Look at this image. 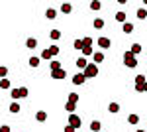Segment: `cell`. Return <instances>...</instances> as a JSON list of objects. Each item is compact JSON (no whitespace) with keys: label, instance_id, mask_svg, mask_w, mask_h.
<instances>
[{"label":"cell","instance_id":"6da1fadb","mask_svg":"<svg viewBox=\"0 0 147 132\" xmlns=\"http://www.w3.org/2000/svg\"><path fill=\"white\" fill-rule=\"evenodd\" d=\"M124 65L129 67V69H136L137 67V57L131 53V51H125L124 53Z\"/></svg>","mask_w":147,"mask_h":132},{"label":"cell","instance_id":"7a4b0ae2","mask_svg":"<svg viewBox=\"0 0 147 132\" xmlns=\"http://www.w3.org/2000/svg\"><path fill=\"white\" fill-rule=\"evenodd\" d=\"M82 73H84V77H86V79L96 77V75H98V67H96V63H88V67H86Z\"/></svg>","mask_w":147,"mask_h":132},{"label":"cell","instance_id":"3957f363","mask_svg":"<svg viewBox=\"0 0 147 132\" xmlns=\"http://www.w3.org/2000/svg\"><path fill=\"white\" fill-rule=\"evenodd\" d=\"M69 124H71V126H73V128L77 130V128H80V124H82V120H80L79 116H77V114L73 112V114H69Z\"/></svg>","mask_w":147,"mask_h":132},{"label":"cell","instance_id":"277c9868","mask_svg":"<svg viewBox=\"0 0 147 132\" xmlns=\"http://www.w3.org/2000/svg\"><path fill=\"white\" fill-rule=\"evenodd\" d=\"M84 81H86L84 73H75V75H73V83H75V85H82Z\"/></svg>","mask_w":147,"mask_h":132},{"label":"cell","instance_id":"5b68a950","mask_svg":"<svg viewBox=\"0 0 147 132\" xmlns=\"http://www.w3.org/2000/svg\"><path fill=\"white\" fill-rule=\"evenodd\" d=\"M51 77H53V79H59V81H61V79L67 77V73H65L63 69H59V71H51Z\"/></svg>","mask_w":147,"mask_h":132},{"label":"cell","instance_id":"8992f818","mask_svg":"<svg viewBox=\"0 0 147 132\" xmlns=\"http://www.w3.org/2000/svg\"><path fill=\"white\" fill-rule=\"evenodd\" d=\"M110 44H112V42H110L108 38H98V45H100L102 49H108V47H110Z\"/></svg>","mask_w":147,"mask_h":132},{"label":"cell","instance_id":"52a82bcc","mask_svg":"<svg viewBox=\"0 0 147 132\" xmlns=\"http://www.w3.org/2000/svg\"><path fill=\"white\" fill-rule=\"evenodd\" d=\"M77 67H79V69H86V67H88V59H86V57H79V59H77Z\"/></svg>","mask_w":147,"mask_h":132},{"label":"cell","instance_id":"ba28073f","mask_svg":"<svg viewBox=\"0 0 147 132\" xmlns=\"http://www.w3.org/2000/svg\"><path fill=\"white\" fill-rule=\"evenodd\" d=\"M35 120H37V122H45L47 120V112H45V110H39V112L35 114Z\"/></svg>","mask_w":147,"mask_h":132},{"label":"cell","instance_id":"9c48e42d","mask_svg":"<svg viewBox=\"0 0 147 132\" xmlns=\"http://www.w3.org/2000/svg\"><path fill=\"white\" fill-rule=\"evenodd\" d=\"M55 16H57L55 8H47V12H45V18H47V20H55Z\"/></svg>","mask_w":147,"mask_h":132},{"label":"cell","instance_id":"30bf717a","mask_svg":"<svg viewBox=\"0 0 147 132\" xmlns=\"http://www.w3.org/2000/svg\"><path fill=\"white\" fill-rule=\"evenodd\" d=\"M39 63H41V57H37V55L30 57V67H39Z\"/></svg>","mask_w":147,"mask_h":132},{"label":"cell","instance_id":"8fae6325","mask_svg":"<svg viewBox=\"0 0 147 132\" xmlns=\"http://www.w3.org/2000/svg\"><path fill=\"white\" fill-rule=\"evenodd\" d=\"M26 45H28V49H35V47H37V40H35V38H28Z\"/></svg>","mask_w":147,"mask_h":132},{"label":"cell","instance_id":"7c38bea8","mask_svg":"<svg viewBox=\"0 0 147 132\" xmlns=\"http://www.w3.org/2000/svg\"><path fill=\"white\" fill-rule=\"evenodd\" d=\"M100 128H102V124H100L98 120H92V122H90V130H92V132H100Z\"/></svg>","mask_w":147,"mask_h":132},{"label":"cell","instance_id":"4fadbf2b","mask_svg":"<svg viewBox=\"0 0 147 132\" xmlns=\"http://www.w3.org/2000/svg\"><path fill=\"white\" fill-rule=\"evenodd\" d=\"M71 10H73V6H71L69 2H65V4H61V12H63V14H71Z\"/></svg>","mask_w":147,"mask_h":132},{"label":"cell","instance_id":"5bb4252c","mask_svg":"<svg viewBox=\"0 0 147 132\" xmlns=\"http://www.w3.org/2000/svg\"><path fill=\"white\" fill-rule=\"evenodd\" d=\"M82 55H84V57L94 55V53H92V45H84V47H82Z\"/></svg>","mask_w":147,"mask_h":132},{"label":"cell","instance_id":"9a60e30c","mask_svg":"<svg viewBox=\"0 0 147 132\" xmlns=\"http://www.w3.org/2000/svg\"><path fill=\"white\" fill-rule=\"evenodd\" d=\"M92 26H94L96 30H102V28H104V20H102V18H96V20L92 22Z\"/></svg>","mask_w":147,"mask_h":132},{"label":"cell","instance_id":"2e32d148","mask_svg":"<svg viewBox=\"0 0 147 132\" xmlns=\"http://www.w3.org/2000/svg\"><path fill=\"white\" fill-rule=\"evenodd\" d=\"M108 110H110L112 114H116V112L120 110V105H118V103H110V105H108Z\"/></svg>","mask_w":147,"mask_h":132},{"label":"cell","instance_id":"e0dca14e","mask_svg":"<svg viewBox=\"0 0 147 132\" xmlns=\"http://www.w3.org/2000/svg\"><path fill=\"white\" fill-rule=\"evenodd\" d=\"M116 20H118V22H122V24H125V12H116Z\"/></svg>","mask_w":147,"mask_h":132},{"label":"cell","instance_id":"ac0fdd59","mask_svg":"<svg viewBox=\"0 0 147 132\" xmlns=\"http://www.w3.org/2000/svg\"><path fill=\"white\" fill-rule=\"evenodd\" d=\"M49 38H51V40H61V32H59V30H51V34H49Z\"/></svg>","mask_w":147,"mask_h":132},{"label":"cell","instance_id":"d6986e66","mask_svg":"<svg viewBox=\"0 0 147 132\" xmlns=\"http://www.w3.org/2000/svg\"><path fill=\"white\" fill-rule=\"evenodd\" d=\"M39 57H41V59H51V57H53V53H51V49H43Z\"/></svg>","mask_w":147,"mask_h":132},{"label":"cell","instance_id":"ffe728a7","mask_svg":"<svg viewBox=\"0 0 147 132\" xmlns=\"http://www.w3.org/2000/svg\"><path fill=\"white\" fill-rule=\"evenodd\" d=\"M49 67H51V71H59V69H63V67H61V63H59V61H55V59L49 63Z\"/></svg>","mask_w":147,"mask_h":132},{"label":"cell","instance_id":"44dd1931","mask_svg":"<svg viewBox=\"0 0 147 132\" xmlns=\"http://www.w3.org/2000/svg\"><path fill=\"white\" fill-rule=\"evenodd\" d=\"M137 18H139V20H145L147 18V10L145 8H139V10H137Z\"/></svg>","mask_w":147,"mask_h":132},{"label":"cell","instance_id":"7402d4cb","mask_svg":"<svg viewBox=\"0 0 147 132\" xmlns=\"http://www.w3.org/2000/svg\"><path fill=\"white\" fill-rule=\"evenodd\" d=\"M65 109H67V112H71V114H73V112H75V109H77V103H67V105H65Z\"/></svg>","mask_w":147,"mask_h":132},{"label":"cell","instance_id":"603a6c76","mask_svg":"<svg viewBox=\"0 0 147 132\" xmlns=\"http://www.w3.org/2000/svg\"><path fill=\"white\" fill-rule=\"evenodd\" d=\"M147 81H145V75H141V73H139V75H137L136 77V85H145Z\"/></svg>","mask_w":147,"mask_h":132},{"label":"cell","instance_id":"cb8c5ba5","mask_svg":"<svg viewBox=\"0 0 147 132\" xmlns=\"http://www.w3.org/2000/svg\"><path fill=\"white\" fill-rule=\"evenodd\" d=\"M10 112H20V103H10Z\"/></svg>","mask_w":147,"mask_h":132},{"label":"cell","instance_id":"d4e9b609","mask_svg":"<svg viewBox=\"0 0 147 132\" xmlns=\"http://www.w3.org/2000/svg\"><path fill=\"white\" fill-rule=\"evenodd\" d=\"M129 51H131V53H134V55L141 53V45H139V44H134V45H131V49H129Z\"/></svg>","mask_w":147,"mask_h":132},{"label":"cell","instance_id":"484cf974","mask_svg":"<svg viewBox=\"0 0 147 132\" xmlns=\"http://www.w3.org/2000/svg\"><path fill=\"white\" fill-rule=\"evenodd\" d=\"M127 122H129V124H137V122H139V116H137V114H129V116H127Z\"/></svg>","mask_w":147,"mask_h":132},{"label":"cell","instance_id":"4316f807","mask_svg":"<svg viewBox=\"0 0 147 132\" xmlns=\"http://www.w3.org/2000/svg\"><path fill=\"white\" fill-rule=\"evenodd\" d=\"M124 32H125V34H131V32H134V24L125 22V24H124Z\"/></svg>","mask_w":147,"mask_h":132},{"label":"cell","instance_id":"83f0119b","mask_svg":"<svg viewBox=\"0 0 147 132\" xmlns=\"http://www.w3.org/2000/svg\"><path fill=\"white\" fill-rule=\"evenodd\" d=\"M92 57H94V63H102L104 61V53H94Z\"/></svg>","mask_w":147,"mask_h":132},{"label":"cell","instance_id":"f1b7e54d","mask_svg":"<svg viewBox=\"0 0 147 132\" xmlns=\"http://www.w3.org/2000/svg\"><path fill=\"white\" fill-rule=\"evenodd\" d=\"M75 49H80V51H82V47H84V42H82V40H75Z\"/></svg>","mask_w":147,"mask_h":132},{"label":"cell","instance_id":"f546056e","mask_svg":"<svg viewBox=\"0 0 147 132\" xmlns=\"http://www.w3.org/2000/svg\"><path fill=\"white\" fill-rule=\"evenodd\" d=\"M100 6H102V4L98 2V0H92V2H90V10H100Z\"/></svg>","mask_w":147,"mask_h":132},{"label":"cell","instance_id":"4dcf8cb0","mask_svg":"<svg viewBox=\"0 0 147 132\" xmlns=\"http://www.w3.org/2000/svg\"><path fill=\"white\" fill-rule=\"evenodd\" d=\"M69 103H79V95L77 93H71L69 95Z\"/></svg>","mask_w":147,"mask_h":132},{"label":"cell","instance_id":"1f68e13d","mask_svg":"<svg viewBox=\"0 0 147 132\" xmlns=\"http://www.w3.org/2000/svg\"><path fill=\"white\" fill-rule=\"evenodd\" d=\"M12 99H22V95H20V89H12Z\"/></svg>","mask_w":147,"mask_h":132},{"label":"cell","instance_id":"d6a6232c","mask_svg":"<svg viewBox=\"0 0 147 132\" xmlns=\"http://www.w3.org/2000/svg\"><path fill=\"white\" fill-rule=\"evenodd\" d=\"M20 95H22V99H26V97L30 95V91H28V87H20Z\"/></svg>","mask_w":147,"mask_h":132},{"label":"cell","instance_id":"836d02e7","mask_svg":"<svg viewBox=\"0 0 147 132\" xmlns=\"http://www.w3.org/2000/svg\"><path fill=\"white\" fill-rule=\"evenodd\" d=\"M0 85H2V89H10V81H8V79H2Z\"/></svg>","mask_w":147,"mask_h":132},{"label":"cell","instance_id":"e575fe53","mask_svg":"<svg viewBox=\"0 0 147 132\" xmlns=\"http://www.w3.org/2000/svg\"><path fill=\"white\" fill-rule=\"evenodd\" d=\"M49 49H51V53H53V55H59V45H51Z\"/></svg>","mask_w":147,"mask_h":132},{"label":"cell","instance_id":"d590c367","mask_svg":"<svg viewBox=\"0 0 147 132\" xmlns=\"http://www.w3.org/2000/svg\"><path fill=\"white\" fill-rule=\"evenodd\" d=\"M6 73H8V69L2 65V67H0V75H2V79H6Z\"/></svg>","mask_w":147,"mask_h":132},{"label":"cell","instance_id":"8d00e7d4","mask_svg":"<svg viewBox=\"0 0 147 132\" xmlns=\"http://www.w3.org/2000/svg\"><path fill=\"white\" fill-rule=\"evenodd\" d=\"M63 132H75V128H73V126H71V124H67V126H65V128H63Z\"/></svg>","mask_w":147,"mask_h":132},{"label":"cell","instance_id":"74e56055","mask_svg":"<svg viewBox=\"0 0 147 132\" xmlns=\"http://www.w3.org/2000/svg\"><path fill=\"white\" fill-rule=\"evenodd\" d=\"M0 132H10V126H6V124H4V126H0Z\"/></svg>","mask_w":147,"mask_h":132},{"label":"cell","instance_id":"f35d334b","mask_svg":"<svg viewBox=\"0 0 147 132\" xmlns=\"http://www.w3.org/2000/svg\"><path fill=\"white\" fill-rule=\"evenodd\" d=\"M143 87H145V93H147V83H145V85H143Z\"/></svg>","mask_w":147,"mask_h":132},{"label":"cell","instance_id":"ab89813d","mask_svg":"<svg viewBox=\"0 0 147 132\" xmlns=\"http://www.w3.org/2000/svg\"><path fill=\"white\" fill-rule=\"evenodd\" d=\"M137 132H147V130H137Z\"/></svg>","mask_w":147,"mask_h":132},{"label":"cell","instance_id":"60d3db41","mask_svg":"<svg viewBox=\"0 0 147 132\" xmlns=\"http://www.w3.org/2000/svg\"><path fill=\"white\" fill-rule=\"evenodd\" d=\"M145 130H147V128H145Z\"/></svg>","mask_w":147,"mask_h":132}]
</instances>
